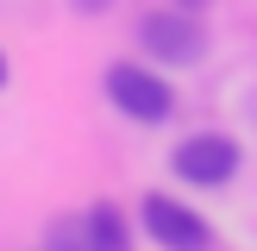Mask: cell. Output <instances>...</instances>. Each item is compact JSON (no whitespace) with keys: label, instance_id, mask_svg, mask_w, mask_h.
Here are the masks:
<instances>
[{"label":"cell","instance_id":"cell-1","mask_svg":"<svg viewBox=\"0 0 257 251\" xmlns=\"http://www.w3.org/2000/svg\"><path fill=\"white\" fill-rule=\"evenodd\" d=\"M107 94H113V107H119L125 119H138V126H163L170 107H176L170 82L151 75V69H138V63H113L107 69Z\"/></svg>","mask_w":257,"mask_h":251},{"label":"cell","instance_id":"cell-2","mask_svg":"<svg viewBox=\"0 0 257 251\" xmlns=\"http://www.w3.org/2000/svg\"><path fill=\"white\" fill-rule=\"evenodd\" d=\"M145 50L157 63H176V69H188V63L207 57V32H201L195 7H170V13H151L145 19Z\"/></svg>","mask_w":257,"mask_h":251},{"label":"cell","instance_id":"cell-3","mask_svg":"<svg viewBox=\"0 0 257 251\" xmlns=\"http://www.w3.org/2000/svg\"><path fill=\"white\" fill-rule=\"evenodd\" d=\"M176 176L182 182H195V188H226L238 176V145L226 132H195V138H182L176 145Z\"/></svg>","mask_w":257,"mask_h":251},{"label":"cell","instance_id":"cell-4","mask_svg":"<svg viewBox=\"0 0 257 251\" xmlns=\"http://www.w3.org/2000/svg\"><path fill=\"white\" fill-rule=\"evenodd\" d=\"M145 226H151V238H157L163 251H207L213 245L207 220H201L195 207H182L176 195H145Z\"/></svg>","mask_w":257,"mask_h":251},{"label":"cell","instance_id":"cell-5","mask_svg":"<svg viewBox=\"0 0 257 251\" xmlns=\"http://www.w3.org/2000/svg\"><path fill=\"white\" fill-rule=\"evenodd\" d=\"M88 232H94V251H132L119 207H88Z\"/></svg>","mask_w":257,"mask_h":251},{"label":"cell","instance_id":"cell-6","mask_svg":"<svg viewBox=\"0 0 257 251\" xmlns=\"http://www.w3.org/2000/svg\"><path fill=\"white\" fill-rule=\"evenodd\" d=\"M44 251H94V232H88V213H82V220H75V213L50 220V232H44Z\"/></svg>","mask_w":257,"mask_h":251},{"label":"cell","instance_id":"cell-7","mask_svg":"<svg viewBox=\"0 0 257 251\" xmlns=\"http://www.w3.org/2000/svg\"><path fill=\"white\" fill-rule=\"evenodd\" d=\"M69 7H75V13H107L113 0H69Z\"/></svg>","mask_w":257,"mask_h":251},{"label":"cell","instance_id":"cell-8","mask_svg":"<svg viewBox=\"0 0 257 251\" xmlns=\"http://www.w3.org/2000/svg\"><path fill=\"white\" fill-rule=\"evenodd\" d=\"M176 7H201V0H176Z\"/></svg>","mask_w":257,"mask_h":251},{"label":"cell","instance_id":"cell-9","mask_svg":"<svg viewBox=\"0 0 257 251\" xmlns=\"http://www.w3.org/2000/svg\"><path fill=\"white\" fill-rule=\"evenodd\" d=\"M0 82H7V57H0Z\"/></svg>","mask_w":257,"mask_h":251}]
</instances>
